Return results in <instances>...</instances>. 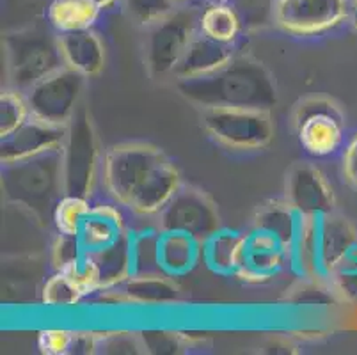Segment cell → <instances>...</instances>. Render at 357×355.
Masks as SVG:
<instances>
[{
  "mask_svg": "<svg viewBox=\"0 0 357 355\" xmlns=\"http://www.w3.org/2000/svg\"><path fill=\"white\" fill-rule=\"evenodd\" d=\"M181 183L180 169L160 146L126 141L103 151L100 187L126 213L155 219Z\"/></svg>",
  "mask_w": 357,
  "mask_h": 355,
  "instance_id": "cell-1",
  "label": "cell"
},
{
  "mask_svg": "<svg viewBox=\"0 0 357 355\" xmlns=\"http://www.w3.org/2000/svg\"><path fill=\"white\" fill-rule=\"evenodd\" d=\"M176 89L199 109L240 107L272 110L279 102L272 71L249 52L238 50L228 64L204 77L180 80Z\"/></svg>",
  "mask_w": 357,
  "mask_h": 355,
  "instance_id": "cell-2",
  "label": "cell"
},
{
  "mask_svg": "<svg viewBox=\"0 0 357 355\" xmlns=\"http://www.w3.org/2000/svg\"><path fill=\"white\" fill-rule=\"evenodd\" d=\"M0 185L4 199L47 226L64 195L63 149L2 164Z\"/></svg>",
  "mask_w": 357,
  "mask_h": 355,
  "instance_id": "cell-3",
  "label": "cell"
},
{
  "mask_svg": "<svg viewBox=\"0 0 357 355\" xmlns=\"http://www.w3.org/2000/svg\"><path fill=\"white\" fill-rule=\"evenodd\" d=\"M357 246L356 227L336 210L303 215L288 266L301 278L329 279L333 270Z\"/></svg>",
  "mask_w": 357,
  "mask_h": 355,
  "instance_id": "cell-4",
  "label": "cell"
},
{
  "mask_svg": "<svg viewBox=\"0 0 357 355\" xmlns=\"http://www.w3.org/2000/svg\"><path fill=\"white\" fill-rule=\"evenodd\" d=\"M8 86L27 93L32 86L64 68L59 34L52 27H27L4 36Z\"/></svg>",
  "mask_w": 357,
  "mask_h": 355,
  "instance_id": "cell-5",
  "label": "cell"
},
{
  "mask_svg": "<svg viewBox=\"0 0 357 355\" xmlns=\"http://www.w3.org/2000/svg\"><path fill=\"white\" fill-rule=\"evenodd\" d=\"M103 151L100 148L93 116L84 103L68 125L63 146L64 194L95 199L102 178Z\"/></svg>",
  "mask_w": 357,
  "mask_h": 355,
  "instance_id": "cell-6",
  "label": "cell"
},
{
  "mask_svg": "<svg viewBox=\"0 0 357 355\" xmlns=\"http://www.w3.org/2000/svg\"><path fill=\"white\" fill-rule=\"evenodd\" d=\"M294 130L304 155L313 160L342 155L349 139L342 107L326 96L303 98L295 105Z\"/></svg>",
  "mask_w": 357,
  "mask_h": 355,
  "instance_id": "cell-7",
  "label": "cell"
},
{
  "mask_svg": "<svg viewBox=\"0 0 357 355\" xmlns=\"http://www.w3.org/2000/svg\"><path fill=\"white\" fill-rule=\"evenodd\" d=\"M199 121L213 142L231 151H261L274 141L272 110L210 107L201 109Z\"/></svg>",
  "mask_w": 357,
  "mask_h": 355,
  "instance_id": "cell-8",
  "label": "cell"
},
{
  "mask_svg": "<svg viewBox=\"0 0 357 355\" xmlns=\"http://www.w3.org/2000/svg\"><path fill=\"white\" fill-rule=\"evenodd\" d=\"M201 6H176L173 11L146 29V66L153 77H169L199 32Z\"/></svg>",
  "mask_w": 357,
  "mask_h": 355,
  "instance_id": "cell-9",
  "label": "cell"
},
{
  "mask_svg": "<svg viewBox=\"0 0 357 355\" xmlns=\"http://www.w3.org/2000/svg\"><path fill=\"white\" fill-rule=\"evenodd\" d=\"M155 222L160 231L190 234L199 242H206L224 227L215 201L203 188L190 183L180 185L173 197L155 217Z\"/></svg>",
  "mask_w": 357,
  "mask_h": 355,
  "instance_id": "cell-10",
  "label": "cell"
},
{
  "mask_svg": "<svg viewBox=\"0 0 357 355\" xmlns=\"http://www.w3.org/2000/svg\"><path fill=\"white\" fill-rule=\"evenodd\" d=\"M350 18V0H278L274 25L295 38H317Z\"/></svg>",
  "mask_w": 357,
  "mask_h": 355,
  "instance_id": "cell-11",
  "label": "cell"
},
{
  "mask_svg": "<svg viewBox=\"0 0 357 355\" xmlns=\"http://www.w3.org/2000/svg\"><path fill=\"white\" fill-rule=\"evenodd\" d=\"M86 80L84 75L68 66L45 77L25 93L32 116L68 126L80 105Z\"/></svg>",
  "mask_w": 357,
  "mask_h": 355,
  "instance_id": "cell-12",
  "label": "cell"
},
{
  "mask_svg": "<svg viewBox=\"0 0 357 355\" xmlns=\"http://www.w3.org/2000/svg\"><path fill=\"white\" fill-rule=\"evenodd\" d=\"M284 199L301 215H320L336 210L333 185L311 162L291 165L284 180Z\"/></svg>",
  "mask_w": 357,
  "mask_h": 355,
  "instance_id": "cell-13",
  "label": "cell"
},
{
  "mask_svg": "<svg viewBox=\"0 0 357 355\" xmlns=\"http://www.w3.org/2000/svg\"><path fill=\"white\" fill-rule=\"evenodd\" d=\"M288 266V250L283 243L267 231L251 227L245 233L243 259L235 278L249 285L271 281Z\"/></svg>",
  "mask_w": 357,
  "mask_h": 355,
  "instance_id": "cell-14",
  "label": "cell"
},
{
  "mask_svg": "<svg viewBox=\"0 0 357 355\" xmlns=\"http://www.w3.org/2000/svg\"><path fill=\"white\" fill-rule=\"evenodd\" d=\"M68 126L55 125L31 116L27 123L2 139L0 142V162L11 164L16 160H24L36 155H43L48 151H59L66 141Z\"/></svg>",
  "mask_w": 357,
  "mask_h": 355,
  "instance_id": "cell-15",
  "label": "cell"
},
{
  "mask_svg": "<svg viewBox=\"0 0 357 355\" xmlns=\"http://www.w3.org/2000/svg\"><path fill=\"white\" fill-rule=\"evenodd\" d=\"M238 50L240 45L231 47V45L217 43L197 32L196 38L190 41L189 48L185 50L183 57L180 59V63L174 68L171 78H174V82H180V80H190V78L213 73L224 64H228Z\"/></svg>",
  "mask_w": 357,
  "mask_h": 355,
  "instance_id": "cell-16",
  "label": "cell"
},
{
  "mask_svg": "<svg viewBox=\"0 0 357 355\" xmlns=\"http://www.w3.org/2000/svg\"><path fill=\"white\" fill-rule=\"evenodd\" d=\"M59 45L64 64L86 78L98 77L105 70V45L95 29L59 34Z\"/></svg>",
  "mask_w": 357,
  "mask_h": 355,
  "instance_id": "cell-17",
  "label": "cell"
},
{
  "mask_svg": "<svg viewBox=\"0 0 357 355\" xmlns=\"http://www.w3.org/2000/svg\"><path fill=\"white\" fill-rule=\"evenodd\" d=\"M203 262V242L178 231H162L158 265L169 278H183Z\"/></svg>",
  "mask_w": 357,
  "mask_h": 355,
  "instance_id": "cell-18",
  "label": "cell"
},
{
  "mask_svg": "<svg viewBox=\"0 0 357 355\" xmlns=\"http://www.w3.org/2000/svg\"><path fill=\"white\" fill-rule=\"evenodd\" d=\"M301 220H303V215L298 213L283 195V197H275V199H271L258 206L255 217H252V227L274 234L290 254L291 246L297 239Z\"/></svg>",
  "mask_w": 357,
  "mask_h": 355,
  "instance_id": "cell-19",
  "label": "cell"
},
{
  "mask_svg": "<svg viewBox=\"0 0 357 355\" xmlns=\"http://www.w3.org/2000/svg\"><path fill=\"white\" fill-rule=\"evenodd\" d=\"M126 301L142 305H164L180 301V288L173 278L164 272L135 273L130 275L123 286Z\"/></svg>",
  "mask_w": 357,
  "mask_h": 355,
  "instance_id": "cell-20",
  "label": "cell"
},
{
  "mask_svg": "<svg viewBox=\"0 0 357 355\" xmlns=\"http://www.w3.org/2000/svg\"><path fill=\"white\" fill-rule=\"evenodd\" d=\"M245 233L222 227L203 242V263L220 275H236L242 266Z\"/></svg>",
  "mask_w": 357,
  "mask_h": 355,
  "instance_id": "cell-21",
  "label": "cell"
},
{
  "mask_svg": "<svg viewBox=\"0 0 357 355\" xmlns=\"http://www.w3.org/2000/svg\"><path fill=\"white\" fill-rule=\"evenodd\" d=\"M102 9L93 0H52L47 8V24L57 34L95 29Z\"/></svg>",
  "mask_w": 357,
  "mask_h": 355,
  "instance_id": "cell-22",
  "label": "cell"
},
{
  "mask_svg": "<svg viewBox=\"0 0 357 355\" xmlns=\"http://www.w3.org/2000/svg\"><path fill=\"white\" fill-rule=\"evenodd\" d=\"M199 32L217 43L238 47L245 31L229 2H206L201 6Z\"/></svg>",
  "mask_w": 357,
  "mask_h": 355,
  "instance_id": "cell-23",
  "label": "cell"
},
{
  "mask_svg": "<svg viewBox=\"0 0 357 355\" xmlns=\"http://www.w3.org/2000/svg\"><path fill=\"white\" fill-rule=\"evenodd\" d=\"M160 227L155 222L153 227H130V262H132V275L135 273L162 272L158 265V240Z\"/></svg>",
  "mask_w": 357,
  "mask_h": 355,
  "instance_id": "cell-24",
  "label": "cell"
},
{
  "mask_svg": "<svg viewBox=\"0 0 357 355\" xmlns=\"http://www.w3.org/2000/svg\"><path fill=\"white\" fill-rule=\"evenodd\" d=\"M91 208H93V199L64 194L57 201L52 213V224L55 231L68 236H79L84 222L89 217Z\"/></svg>",
  "mask_w": 357,
  "mask_h": 355,
  "instance_id": "cell-25",
  "label": "cell"
},
{
  "mask_svg": "<svg viewBox=\"0 0 357 355\" xmlns=\"http://www.w3.org/2000/svg\"><path fill=\"white\" fill-rule=\"evenodd\" d=\"M86 297L82 286L66 270H54L41 288V301L48 308H73Z\"/></svg>",
  "mask_w": 357,
  "mask_h": 355,
  "instance_id": "cell-26",
  "label": "cell"
},
{
  "mask_svg": "<svg viewBox=\"0 0 357 355\" xmlns=\"http://www.w3.org/2000/svg\"><path fill=\"white\" fill-rule=\"evenodd\" d=\"M27 94L6 86L0 94V139H6L31 119Z\"/></svg>",
  "mask_w": 357,
  "mask_h": 355,
  "instance_id": "cell-27",
  "label": "cell"
},
{
  "mask_svg": "<svg viewBox=\"0 0 357 355\" xmlns=\"http://www.w3.org/2000/svg\"><path fill=\"white\" fill-rule=\"evenodd\" d=\"M229 4L235 8L245 32L261 31L274 24L278 0H231Z\"/></svg>",
  "mask_w": 357,
  "mask_h": 355,
  "instance_id": "cell-28",
  "label": "cell"
},
{
  "mask_svg": "<svg viewBox=\"0 0 357 355\" xmlns=\"http://www.w3.org/2000/svg\"><path fill=\"white\" fill-rule=\"evenodd\" d=\"M142 334L137 332H100L96 336V354H146Z\"/></svg>",
  "mask_w": 357,
  "mask_h": 355,
  "instance_id": "cell-29",
  "label": "cell"
},
{
  "mask_svg": "<svg viewBox=\"0 0 357 355\" xmlns=\"http://www.w3.org/2000/svg\"><path fill=\"white\" fill-rule=\"evenodd\" d=\"M123 4L130 18L144 29L157 24L176 8L173 0H123Z\"/></svg>",
  "mask_w": 357,
  "mask_h": 355,
  "instance_id": "cell-30",
  "label": "cell"
},
{
  "mask_svg": "<svg viewBox=\"0 0 357 355\" xmlns=\"http://www.w3.org/2000/svg\"><path fill=\"white\" fill-rule=\"evenodd\" d=\"M84 254H86V250H84L79 236H68V234L57 233L50 246L48 259H50L52 269L63 270L70 266L71 263L79 262Z\"/></svg>",
  "mask_w": 357,
  "mask_h": 355,
  "instance_id": "cell-31",
  "label": "cell"
},
{
  "mask_svg": "<svg viewBox=\"0 0 357 355\" xmlns=\"http://www.w3.org/2000/svg\"><path fill=\"white\" fill-rule=\"evenodd\" d=\"M329 281L333 282L336 292L357 301V246L352 247V250L333 270Z\"/></svg>",
  "mask_w": 357,
  "mask_h": 355,
  "instance_id": "cell-32",
  "label": "cell"
},
{
  "mask_svg": "<svg viewBox=\"0 0 357 355\" xmlns=\"http://www.w3.org/2000/svg\"><path fill=\"white\" fill-rule=\"evenodd\" d=\"M75 331L66 328H45L38 334V348L45 355H71L73 354Z\"/></svg>",
  "mask_w": 357,
  "mask_h": 355,
  "instance_id": "cell-33",
  "label": "cell"
},
{
  "mask_svg": "<svg viewBox=\"0 0 357 355\" xmlns=\"http://www.w3.org/2000/svg\"><path fill=\"white\" fill-rule=\"evenodd\" d=\"M146 350L155 354H174L183 345L180 343V336L176 332H142Z\"/></svg>",
  "mask_w": 357,
  "mask_h": 355,
  "instance_id": "cell-34",
  "label": "cell"
},
{
  "mask_svg": "<svg viewBox=\"0 0 357 355\" xmlns=\"http://www.w3.org/2000/svg\"><path fill=\"white\" fill-rule=\"evenodd\" d=\"M342 167L347 181L357 187V132L347 139L342 151Z\"/></svg>",
  "mask_w": 357,
  "mask_h": 355,
  "instance_id": "cell-35",
  "label": "cell"
},
{
  "mask_svg": "<svg viewBox=\"0 0 357 355\" xmlns=\"http://www.w3.org/2000/svg\"><path fill=\"white\" fill-rule=\"evenodd\" d=\"M93 2H95L103 13H107V11H112V9H114L119 2H123V0H93Z\"/></svg>",
  "mask_w": 357,
  "mask_h": 355,
  "instance_id": "cell-36",
  "label": "cell"
},
{
  "mask_svg": "<svg viewBox=\"0 0 357 355\" xmlns=\"http://www.w3.org/2000/svg\"><path fill=\"white\" fill-rule=\"evenodd\" d=\"M350 18L354 20L357 27V0H350Z\"/></svg>",
  "mask_w": 357,
  "mask_h": 355,
  "instance_id": "cell-37",
  "label": "cell"
},
{
  "mask_svg": "<svg viewBox=\"0 0 357 355\" xmlns=\"http://www.w3.org/2000/svg\"><path fill=\"white\" fill-rule=\"evenodd\" d=\"M174 6H185V4H194V0H173Z\"/></svg>",
  "mask_w": 357,
  "mask_h": 355,
  "instance_id": "cell-38",
  "label": "cell"
},
{
  "mask_svg": "<svg viewBox=\"0 0 357 355\" xmlns=\"http://www.w3.org/2000/svg\"><path fill=\"white\" fill-rule=\"evenodd\" d=\"M206 2H231V0H206Z\"/></svg>",
  "mask_w": 357,
  "mask_h": 355,
  "instance_id": "cell-39",
  "label": "cell"
}]
</instances>
